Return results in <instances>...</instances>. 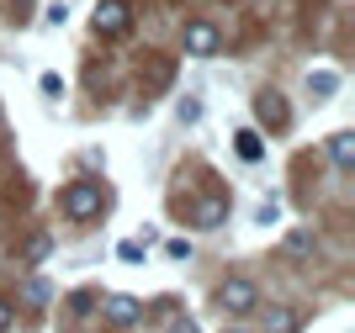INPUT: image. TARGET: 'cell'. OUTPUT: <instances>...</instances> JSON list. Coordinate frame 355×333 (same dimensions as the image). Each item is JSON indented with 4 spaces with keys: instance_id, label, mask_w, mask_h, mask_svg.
<instances>
[{
    "instance_id": "1",
    "label": "cell",
    "mask_w": 355,
    "mask_h": 333,
    "mask_svg": "<svg viewBox=\"0 0 355 333\" xmlns=\"http://www.w3.org/2000/svg\"><path fill=\"white\" fill-rule=\"evenodd\" d=\"M64 212H69L74 222H90L96 212H101V186L96 180H74V186H64Z\"/></svg>"
},
{
    "instance_id": "2",
    "label": "cell",
    "mask_w": 355,
    "mask_h": 333,
    "mask_svg": "<svg viewBox=\"0 0 355 333\" xmlns=\"http://www.w3.org/2000/svg\"><path fill=\"white\" fill-rule=\"evenodd\" d=\"M218 307H223V312H234V318L254 312V307H260V291H254V280H244V276H228V280L218 286Z\"/></svg>"
},
{
    "instance_id": "3",
    "label": "cell",
    "mask_w": 355,
    "mask_h": 333,
    "mask_svg": "<svg viewBox=\"0 0 355 333\" xmlns=\"http://www.w3.org/2000/svg\"><path fill=\"white\" fill-rule=\"evenodd\" d=\"M128 21H133V16H128V0H101V11H96V32H101V37H122Z\"/></svg>"
},
{
    "instance_id": "4",
    "label": "cell",
    "mask_w": 355,
    "mask_h": 333,
    "mask_svg": "<svg viewBox=\"0 0 355 333\" xmlns=\"http://www.w3.org/2000/svg\"><path fill=\"white\" fill-rule=\"evenodd\" d=\"M218 27L212 21H186V53H196V58H212L218 53Z\"/></svg>"
},
{
    "instance_id": "5",
    "label": "cell",
    "mask_w": 355,
    "mask_h": 333,
    "mask_svg": "<svg viewBox=\"0 0 355 333\" xmlns=\"http://www.w3.org/2000/svg\"><path fill=\"white\" fill-rule=\"evenodd\" d=\"M254 116H260L266 127H286V122H292V111H286V101L276 90H260V96H254Z\"/></svg>"
},
{
    "instance_id": "6",
    "label": "cell",
    "mask_w": 355,
    "mask_h": 333,
    "mask_svg": "<svg viewBox=\"0 0 355 333\" xmlns=\"http://www.w3.org/2000/svg\"><path fill=\"white\" fill-rule=\"evenodd\" d=\"M106 318L117 323V328H133V323L144 318V302H138V296H106Z\"/></svg>"
},
{
    "instance_id": "7",
    "label": "cell",
    "mask_w": 355,
    "mask_h": 333,
    "mask_svg": "<svg viewBox=\"0 0 355 333\" xmlns=\"http://www.w3.org/2000/svg\"><path fill=\"white\" fill-rule=\"evenodd\" d=\"M228 222V201L207 196V201H196V228H223Z\"/></svg>"
},
{
    "instance_id": "8",
    "label": "cell",
    "mask_w": 355,
    "mask_h": 333,
    "mask_svg": "<svg viewBox=\"0 0 355 333\" xmlns=\"http://www.w3.org/2000/svg\"><path fill=\"white\" fill-rule=\"evenodd\" d=\"M329 154H334V164H340V170H350V164H355V138H350V132H334Z\"/></svg>"
},
{
    "instance_id": "9",
    "label": "cell",
    "mask_w": 355,
    "mask_h": 333,
    "mask_svg": "<svg viewBox=\"0 0 355 333\" xmlns=\"http://www.w3.org/2000/svg\"><path fill=\"white\" fill-rule=\"evenodd\" d=\"M266 143H260V132H239V159H260Z\"/></svg>"
},
{
    "instance_id": "10",
    "label": "cell",
    "mask_w": 355,
    "mask_h": 333,
    "mask_svg": "<svg viewBox=\"0 0 355 333\" xmlns=\"http://www.w3.org/2000/svg\"><path fill=\"white\" fill-rule=\"evenodd\" d=\"M48 249H53V238H48V233H37V238L27 244V264H43V260H48Z\"/></svg>"
},
{
    "instance_id": "11",
    "label": "cell",
    "mask_w": 355,
    "mask_h": 333,
    "mask_svg": "<svg viewBox=\"0 0 355 333\" xmlns=\"http://www.w3.org/2000/svg\"><path fill=\"white\" fill-rule=\"evenodd\" d=\"M286 249H292V254H313V238H308V233H292V244H286Z\"/></svg>"
},
{
    "instance_id": "12",
    "label": "cell",
    "mask_w": 355,
    "mask_h": 333,
    "mask_svg": "<svg viewBox=\"0 0 355 333\" xmlns=\"http://www.w3.org/2000/svg\"><path fill=\"white\" fill-rule=\"evenodd\" d=\"M170 260H191V244H186V238H170Z\"/></svg>"
},
{
    "instance_id": "13",
    "label": "cell",
    "mask_w": 355,
    "mask_h": 333,
    "mask_svg": "<svg viewBox=\"0 0 355 333\" xmlns=\"http://www.w3.org/2000/svg\"><path fill=\"white\" fill-rule=\"evenodd\" d=\"M43 96H64V80H59V74H43Z\"/></svg>"
},
{
    "instance_id": "14",
    "label": "cell",
    "mask_w": 355,
    "mask_h": 333,
    "mask_svg": "<svg viewBox=\"0 0 355 333\" xmlns=\"http://www.w3.org/2000/svg\"><path fill=\"white\" fill-rule=\"evenodd\" d=\"M11 323H16V307H11V302H0V333L11 328Z\"/></svg>"
}]
</instances>
